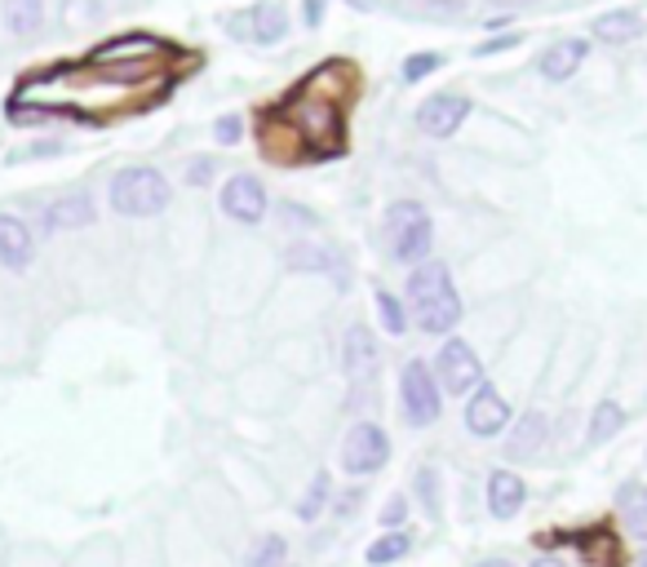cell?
Instances as JSON below:
<instances>
[{"label":"cell","mask_w":647,"mask_h":567,"mask_svg":"<svg viewBox=\"0 0 647 567\" xmlns=\"http://www.w3.org/2000/svg\"><path fill=\"white\" fill-rule=\"evenodd\" d=\"M351 94H356V63H347V58L319 63L279 103V125L288 129V142H301V156H315V160L338 156L347 147Z\"/></svg>","instance_id":"6da1fadb"},{"label":"cell","mask_w":647,"mask_h":567,"mask_svg":"<svg viewBox=\"0 0 647 567\" xmlns=\"http://www.w3.org/2000/svg\"><path fill=\"white\" fill-rule=\"evenodd\" d=\"M409 302H413V324L426 338H453V329L462 324V293L448 266L435 257L409 270Z\"/></svg>","instance_id":"7a4b0ae2"},{"label":"cell","mask_w":647,"mask_h":567,"mask_svg":"<svg viewBox=\"0 0 647 567\" xmlns=\"http://www.w3.org/2000/svg\"><path fill=\"white\" fill-rule=\"evenodd\" d=\"M386 244H391V261L400 266H422L431 261V248H435V217L422 200H395L386 204Z\"/></svg>","instance_id":"3957f363"},{"label":"cell","mask_w":647,"mask_h":567,"mask_svg":"<svg viewBox=\"0 0 647 567\" xmlns=\"http://www.w3.org/2000/svg\"><path fill=\"white\" fill-rule=\"evenodd\" d=\"M169 200H173V186H169V178H165L160 169H151V164H129V169H120V173L112 178V186H107V204H112V213H120V217H156V213L169 208Z\"/></svg>","instance_id":"277c9868"},{"label":"cell","mask_w":647,"mask_h":567,"mask_svg":"<svg viewBox=\"0 0 647 567\" xmlns=\"http://www.w3.org/2000/svg\"><path fill=\"white\" fill-rule=\"evenodd\" d=\"M400 413L413 430H426L444 417V391L426 360H409L400 368Z\"/></svg>","instance_id":"5b68a950"},{"label":"cell","mask_w":647,"mask_h":567,"mask_svg":"<svg viewBox=\"0 0 647 567\" xmlns=\"http://www.w3.org/2000/svg\"><path fill=\"white\" fill-rule=\"evenodd\" d=\"M431 368H435L444 395H466V399H470V395L484 386V360H479L475 346L462 342V338H444V346H439V355H435Z\"/></svg>","instance_id":"8992f818"},{"label":"cell","mask_w":647,"mask_h":567,"mask_svg":"<svg viewBox=\"0 0 647 567\" xmlns=\"http://www.w3.org/2000/svg\"><path fill=\"white\" fill-rule=\"evenodd\" d=\"M386 461H391V435L378 421H356L342 439V470L356 479H369L386 470Z\"/></svg>","instance_id":"52a82bcc"},{"label":"cell","mask_w":647,"mask_h":567,"mask_svg":"<svg viewBox=\"0 0 647 567\" xmlns=\"http://www.w3.org/2000/svg\"><path fill=\"white\" fill-rule=\"evenodd\" d=\"M510 426H515V413H510L506 395H501L497 386L484 382V386L466 399V430H470L475 439H501Z\"/></svg>","instance_id":"ba28073f"},{"label":"cell","mask_w":647,"mask_h":567,"mask_svg":"<svg viewBox=\"0 0 647 567\" xmlns=\"http://www.w3.org/2000/svg\"><path fill=\"white\" fill-rule=\"evenodd\" d=\"M466 120H470V98L457 94V89L431 94V98L417 107V129H422L426 138H453Z\"/></svg>","instance_id":"9c48e42d"},{"label":"cell","mask_w":647,"mask_h":567,"mask_svg":"<svg viewBox=\"0 0 647 567\" xmlns=\"http://www.w3.org/2000/svg\"><path fill=\"white\" fill-rule=\"evenodd\" d=\"M218 204H222V213H226L231 222L257 226V222L266 217V186H262V178H253V173H235V178H226Z\"/></svg>","instance_id":"30bf717a"},{"label":"cell","mask_w":647,"mask_h":567,"mask_svg":"<svg viewBox=\"0 0 647 567\" xmlns=\"http://www.w3.org/2000/svg\"><path fill=\"white\" fill-rule=\"evenodd\" d=\"M169 54V45L151 32H125L107 45L94 50V63H107V67H142V63H160Z\"/></svg>","instance_id":"8fae6325"},{"label":"cell","mask_w":647,"mask_h":567,"mask_svg":"<svg viewBox=\"0 0 647 567\" xmlns=\"http://www.w3.org/2000/svg\"><path fill=\"white\" fill-rule=\"evenodd\" d=\"M488 514L497 518V523H510V518H519L523 514V505H528V483H523V474H515V470H492L488 474Z\"/></svg>","instance_id":"7c38bea8"},{"label":"cell","mask_w":647,"mask_h":567,"mask_svg":"<svg viewBox=\"0 0 647 567\" xmlns=\"http://www.w3.org/2000/svg\"><path fill=\"white\" fill-rule=\"evenodd\" d=\"M240 32H248V41L257 45H279L288 36V10H284V0H257L253 10H244L235 19Z\"/></svg>","instance_id":"4fadbf2b"},{"label":"cell","mask_w":647,"mask_h":567,"mask_svg":"<svg viewBox=\"0 0 647 567\" xmlns=\"http://www.w3.org/2000/svg\"><path fill=\"white\" fill-rule=\"evenodd\" d=\"M585 58H590V41H581V36H563V41L545 45V54L537 58V72H541V81L563 85V81H572V76L581 72Z\"/></svg>","instance_id":"5bb4252c"},{"label":"cell","mask_w":647,"mask_h":567,"mask_svg":"<svg viewBox=\"0 0 647 567\" xmlns=\"http://www.w3.org/2000/svg\"><path fill=\"white\" fill-rule=\"evenodd\" d=\"M545 439H550V417H545L541 408H528V413L506 430V457H510V461H528V457H537V452L545 448Z\"/></svg>","instance_id":"9a60e30c"},{"label":"cell","mask_w":647,"mask_h":567,"mask_svg":"<svg viewBox=\"0 0 647 567\" xmlns=\"http://www.w3.org/2000/svg\"><path fill=\"white\" fill-rule=\"evenodd\" d=\"M342 368L351 382H364L378 373V338L369 324H351L342 338Z\"/></svg>","instance_id":"2e32d148"},{"label":"cell","mask_w":647,"mask_h":567,"mask_svg":"<svg viewBox=\"0 0 647 567\" xmlns=\"http://www.w3.org/2000/svg\"><path fill=\"white\" fill-rule=\"evenodd\" d=\"M36 257V244H32V231L23 217L14 213H0V266L6 270H28Z\"/></svg>","instance_id":"e0dca14e"},{"label":"cell","mask_w":647,"mask_h":567,"mask_svg":"<svg viewBox=\"0 0 647 567\" xmlns=\"http://www.w3.org/2000/svg\"><path fill=\"white\" fill-rule=\"evenodd\" d=\"M643 32H647V23H643L638 10H607L590 28V36H598L603 45H634Z\"/></svg>","instance_id":"ac0fdd59"},{"label":"cell","mask_w":647,"mask_h":567,"mask_svg":"<svg viewBox=\"0 0 647 567\" xmlns=\"http://www.w3.org/2000/svg\"><path fill=\"white\" fill-rule=\"evenodd\" d=\"M94 222H98V204H94L89 191H72V195L50 204V226L54 231H85Z\"/></svg>","instance_id":"d6986e66"},{"label":"cell","mask_w":647,"mask_h":567,"mask_svg":"<svg viewBox=\"0 0 647 567\" xmlns=\"http://www.w3.org/2000/svg\"><path fill=\"white\" fill-rule=\"evenodd\" d=\"M0 14H6V28L14 36H36L45 28V0H6Z\"/></svg>","instance_id":"ffe728a7"},{"label":"cell","mask_w":647,"mask_h":567,"mask_svg":"<svg viewBox=\"0 0 647 567\" xmlns=\"http://www.w3.org/2000/svg\"><path fill=\"white\" fill-rule=\"evenodd\" d=\"M333 505V474L329 470H315V479L306 483V492H301V501H297V518L301 523H315V518H324V510Z\"/></svg>","instance_id":"44dd1931"},{"label":"cell","mask_w":647,"mask_h":567,"mask_svg":"<svg viewBox=\"0 0 647 567\" xmlns=\"http://www.w3.org/2000/svg\"><path fill=\"white\" fill-rule=\"evenodd\" d=\"M413 554V532L404 527V532H382L369 549H364V563L369 567H395L400 558H409Z\"/></svg>","instance_id":"7402d4cb"},{"label":"cell","mask_w":647,"mask_h":567,"mask_svg":"<svg viewBox=\"0 0 647 567\" xmlns=\"http://www.w3.org/2000/svg\"><path fill=\"white\" fill-rule=\"evenodd\" d=\"M625 426V408L616 404V399H598L594 404V413H590V430H585V439L598 448V443H607V439H616V430Z\"/></svg>","instance_id":"603a6c76"},{"label":"cell","mask_w":647,"mask_h":567,"mask_svg":"<svg viewBox=\"0 0 647 567\" xmlns=\"http://www.w3.org/2000/svg\"><path fill=\"white\" fill-rule=\"evenodd\" d=\"M616 505H621L625 527H629L638 541H647V488H643V483H625L621 496H616Z\"/></svg>","instance_id":"cb8c5ba5"},{"label":"cell","mask_w":647,"mask_h":567,"mask_svg":"<svg viewBox=\"0 0 647 567\" xmlns=\"http://www.w3.org/2000/svg\"><path fill=\"white\" fill-rule=\"evenodd\" d=\"M244 567H288V536L284 532L257 536L253 549L244 554Z\"/></svg>","instance_id":"d4e9b609"},{"label":"cell","mask_w":647,"mask_h":567,"mask_svg":"<svg viewBox=\"0 0 647 567\" xmlns=\"http://www.w3.org/2000/svg\"><path fill=\"white\" fill-rule=\"evenodd\" d=\"M373 307H378V324L386 329V338H404V333H409V324H413V315L404 311V302H400L395 293H386V289H378V293H373Z\"/></svg>","instance_id":"484cf974"},{"label":"cell","mask_w":647,"mask_h":567,"mask_svg":"<svg viewBox=\"0 0 647 567\" xmlns=\"http://www.w3.org/2000/svg\"><path fill=\"white\" fill-rule=\"evenodd\" d=\"M400 10L413 19H435V23H453L466 14V0H400Z\"/></svg>","instance_id":"4316f807"},{"label":"cell","mask_w":647,"mask_h":567,"mask_svg":"<svg viewBox=\"0 0 647 567\" xmlns=\"http://www.w3.org/2000/svg\"><path fill=\"white\" fill-rule=\"evenodd\" d=\"M413 488H417V496H422V510L439 523V518H444V488H439V470H435V466H417Z\"/></svg>","instance_id":"83f0119b"},{"label":"cell","mask_w":647,"mask_h":567,"mask_svg":"<svg viewBox=\"0 0 647 567\" xmlns=\"http://www.w3.org/2000/svg\"><path fill=\"white\" fill-rule=\"evenodd\" d=\"M439 67H444V54L422 50V54H409V58H404L400 76H404V85H422V81H426V76H435Z\"/></svg>","instance_id":"f1b7e54d"},{"label":"cell","mask_w":647,"mask_h":567,"mask_svg":"<svg viewBox=\"0 0 647 567\" xmlns=\"http://www.w3.org/2000/svg\"><path fill=\"white\" fill-rule=\"evenodd\" d=\"M288 266H293V270H333V253H329V248H306V244H301V248L288 253Z\"/></svg>","instance_id":"f546056e"},{"label":"cell","mask_w":647,"mask_h":567,"mask_svg":"<svg viewBox=\"0 0 647 567\" xmlns=\"http://www.w3.org/2000/svg\"><path fill=\"white\" fill-rule=\"evenodd\" d=\"M409 510H413V501H409L404 492H395V496L382 505V532H404V523H409Z\"/></svg>","instance_id":"4dcf8cb0"},{"label":"cell","mask_w":647,"mask_h":567,"mask_svg":"<svg viewBox=\"0 0 647 567\" xmlns=\"http://www.w3.org/2000/svg\"><path fill=\"white\" fill-rule=\"evenodd\" d=\"M523 36L519 32H506V36H492V41H479L475 45V58H492V54H506V50H519Z\"/></svg>","instance_id":"1f68e13d"},{"label":"cell","mask_w":647,"mask_h":567,"mask_svg":"<svg viewBox=\"0 0 647 567\" xmlns=\"http://www.w3.org/2000/svg\"><path fill=\"white\" fill-rule=\"evenodd\" d=\"M213 138H218L222 147H235V142L244 138V120H240V116H222V120L213 125Z\"/></svg>","instance_id":"d6a6232c"},{"label":"cell","mask_w":647,"mask_h":567,"mask_svg":"<svg viewBox=\"0 0 647 567\" xmlns=\"http://www.w3.org/2000/svg\"><path fill=\"white\" fill-rule=\"evenodd\" d=\"M213 169H218V164H213L209 156H195V160H187V182H191V186H209Z\"/></svg>","instance_id":"836d02e7"},{"label":"cell","mask_w":647,"mask_h":567,"mask_svg":"<svg viewBox=\"0 0 647 567\" xmlns=\"http://www.w3.org/2000/svg\"><path fill=\"white\" fill-rule=\"evenodd\" d=\"M364 496H369L364 488H351V492H342V501L333 505V514H338V518H351V514H360V505H364Z\"/></svg>","instance_id":"e575fe53"},{"label":"cell","mask_w":647,"mask_h":567,"mask_svg":"<svg viewBox=\"0 0 647 567\" xmlns=\"http://www.w3.org/2000/svg\"><path fill=\"white\" fill-rule=\"evenodd\" d=\"M324 14H329V0H301V23L315 32L324 23Z\"/></svg>","instance_id":"d590c367"},{"label":"cell","mask_w":647,"mask_h":567,"mask_svg":"<svg viewBox=\"0 0 647 567\" xmlns=\"http://www.w3.org/2000/svg\"><path fill=\"white\" fill-rule=\"evenodd\" d=\"M492 10H523V6H537V0H488Z\"/></svg>","instance_id":"8d00e7d4"},{"label":"cell","mask_w":647,"mask_h":567,"mask_svg":"<svg viewBox=\"0 0 647 567\" xmlns=\"http://www.w3.org/2000/svg\"><path fill=\"white\" fill-rule=\"evenodd\" d=\"M528 567H568V563H563V558H554V554H541V558H532Z\"/></svg>","instance_id":"74e56055"},{"label":"cell","mask_w":647,"mask_h":567,"mask_svg":"<svg viewBox=\"0 0 647 567\" xmlns=\"http://www.w3.org/2000/svg\"><path fill=\"white\" fill-rule=\"evenodd\" d=\"M475 567H515L510 558H484V563H475Z\"/></svg>","instance_id":"f35d334b"},{"label":"cell","mask_w":647,"mask_h":567,"mask_svg":"<svg viewBox=\"0 0 647 567\" xmlns=\"http://www.w3.org/2000/svg\"><path fill=\"white\" fill-rule=\"evenodd\" d=\"M378 6V0H356V10H373Z\"/></svg>","instance_id":"ab89813d"},{"label":"cell","mask_w":647,"mask_h":567,"mask_svg":"<svg viewBox=\"0 0 647 567\" xmlns=\"http://www.w3.org/2000/svg\"><path fill=\"white\" fill-rule=\"evenodd\" d=\"M643 567H647V554H643Z\"/></svg>","instance_id":"60d3db41"}]
</instances>
